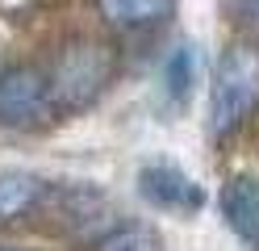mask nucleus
Instances as JSON below:
<instances>
[{"label": "nucleus", "mask_w": 259, "mask_h": 251, "mask_svg": "<svg viewBox=\"0 0 259 251\" xmlns=\"http://www.w3.org/2000/svg\"><path fill=\"white\" fill-rule=\"evenodd\" d=\"M109 46L79 38L71 42L63 55L55 59V67L46 71L51 80V113H79L101 100V92L109 88Z\"/></svg>", "instance_id": "f03ea898"}, {"label": "nucleus", "mask_w": 259, "mask_h": 251, "mask_svg": "<svg viewBox=\"0 0 259 251\" xmlns=\"http://www.w3.org/2000/svg\"><path fill=\"white\" fill-rule=\"evenodd\" d=\"M42 189L46 184L34 172H5L0 176V222H13V218H21L25 209H34Z\"/></svg>", "instance_id": "6e6552de"}, {"label": "nucleus", "mask_w": 259, "mask_h": 251, "mask_svg": "<svg viewBox=\"0 0 259 251\" xmlns=\"http://www.w3.org/2000/svg\"><path fill=\"white\" fill-rule=\"evenodd\" d=\"M101 17L117 29H151L176 9V0H96Z\"/></svg>", "instance_id": "423d86ee"}, {"label": "nucleus", "mask_w": 259, "mask_h": 251, "mask_svg": "<svg viewBox=\"0 0 259 251\" xmlns=\"http://www.w3.org/2000/svg\"><path fill=\"white\" fill-rule=\"evenodd\" d=\"M138 197L147 201L151 209L184 213V218L205 209V189L176 163H147V167H138Z\"/></svg>", "instance_id": "20e7f679"}, {"label": "nucleus", "mask_w": 259, "mask_h": 251, "mask_svg": "<svg viewBox=\"0 0 259 251\" xmlns=\"http://www.w3.org/2000/svg\"><path fill=\"white\" fill-rule=\"evenodd\" d=\"M259 109V50L247 42H234L222 50V59L213 63V84H209V117L205 130L209 138L222 142L234 130L251 122V113Z\"/></svg>", "instance_id": "f257e3e1"}, {"label": "nucleus", "mask_w": 259, "mask_h": 251, "mask_svg": "<svg viewBox=\"0 0 259 251\" xmlns=\"http://www.w3.org/2000/svg\"><path fill=\"white\" fill-rule=\"evenodd\" d=\"M51 113V80L34 63H13L0 71V126L29 130Z\"/></svg>", "instance_id": "7ed1b4c3"}, {"label": "nucleus", "mask_w": 259, "mask_h": 251, "mask_svg": "<svg viewBox=\"0 0 259 251\" xmlns=\"http://www.w3.org/2000/svg\"><path fill=\"white\" fill-rule=\"evenodd\" d=\"M0 251H25V247H5V243H0Z\"/></svg>", "instance_id": "9b49d317"}, {"label": "nucleus", "mask_w": 259, "mask_h": 251, "mask_svg": "<svg viewBox=\"0 0 259 251\" xmlns=\"http://www.w3.org/2000/svg\"><path fill=\"white\" fill-rule=\"evenodd\" d=\"M218 209L230 226V234H238L251 251H259V176L251 172L230 176L218 193Z\"/></svg>", "instance_id": "39448f33"}, {"label": "nucleus", "mask_w": 259, "mask_h": 251, "mask_svg": "<svg viewBox=\"0 0 259 251\" xmlns=\"http://www.w3.org/2000/svg\"><path fill=\"white\" fill-rule=\"evenodd\" d=\"M92 251H159V243H155V234H151L147 226H138V222H121V226L105 230L101 239H96Z\"/></svg>", "instance_id": "1a4fd4ad"}, {"label": "nucleus", "mask_w": 259, "mask_h": 251, "mask_svg": "<svg viewBox=\"0 0 259 251\" xmlns=\"http://www.w3.org/2000/svg\"><path fill=\"white\" fill-rule=\"evenodd\" d=\"M238 17H242V25L259 29V0H238Z\"/></svg>", "instance_id": "9d476101"}, {"label": "nucleus", "mask_w": 259, "mask_h": 251, "mask_svg": "<svg viewBox=\"0 0 259 251\" xmlns=\"http://www.w3.org/2000/svg\"><path fill=\"white\" fill-rule=\"evenodd\" d=\"M192 84H197V67H192V46H171V55L163 63V105L171 113H180L192 100Z\"/></svg>", "instance_id": "0eeeda50"}]
</instances>
